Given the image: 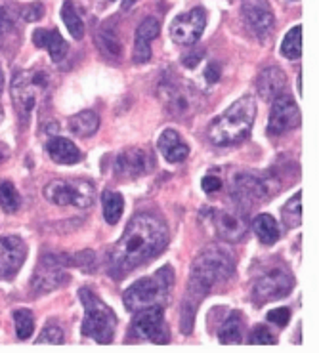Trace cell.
<instances>
[{
	"mask_svg": "<svg viewBox=\"0 0 319 353\" xmlns=\"http://www.w3.org/2000/svg\"><path fill=\"white\" fill-rule=\"evenodd\" d=\"M99 128V117L94 111H81L69 119V130L79 138H90Z\"/></svg>",
	"mask_w": 319,
	"mask_h": 353,
	"instance_id": "obj_24",
	"label": "cell"
},
{
	"mask_svg": "<svg viewBox=\"0 0 319 353\" xmlns=\"http://www.w3.org/2000/svg\"><path fill=\"white\" fill-rule=\"evenodd\" d=\"M67 281V273L56 256H44L33 275V288L37 292H52Z\"/></svg>",
	"mask_w": 319,
	"mask_h": 353,
	"instance_id": "obj_18",
	"label": "cell"
},
{
	"mask_svg": "<svg viewBox=\"0 0 319 353\" xmlns=\"http://www.w3.org/2000/svg\"><path fill=\"white\" fill-rule=\"evenodd\" d=\"M298 124H300V111L295 99L287 92L271 101L270 124H268L270 136H281L285 132L295 130Z\"/></svg>",
	"mask_w": 319,
	"mask_h": 353,
	"instance_id": "obj_14",
	"label": "cell"
},
{
	"mask_svg": "<svg viewBox=\"0 0 319 353\" xmlns=\"http://www.w3.org/2000/svg\"><path fill=\"white\" fill-rule=\"evenodd\" d=\"M266 319L270 321V323H273V325H278V327H287L289 321H291V312H289L287 307H278V310L268 312Z\"/></svg>",
	"mask_w": 319,
	"mask_h": 353,
	"instance_id": "obj_37",
	"label": "cell"
},
{
	"mask_svg": "<svg viewBox=\"0 0 319 353\" xmlns=\"http://www.w3.org/2000/svg\"><path fill=\"white\" fill-rule=\"evenodd\" d=\"M44 199L57 206L90 208L96 201V188L88 180H52L44 188Z\"/></svg>",
	"mask_w": 319,
	"mask_h": 353,
	"instance_id": "obj_7",
	"label": "cell"
},
{
	"mask_svg": "<svg viewBox=\"0 0 319 353\" xmlns=\"http://www.w3.org/2000/svg\"><path fill=\"white\" fill-rule=\"evenodd\" d=\"M300 199H302V195L296 193V195H293V197L289 199V203L283 206V223H285L289 230H296V228L300 225V220H302Z\"/></svg>",
	"mask_w": 319,
	"mask_h": 353,
	"instance_id": "obj_31",
	"label": "cell"
},
{
	"mask_svg": "<svg viewBox=\"0 0 319 353\" xmlns=\"http://www.w3.org/2000/svg\"><path fill=\"white\" fill-rule=\"evenodd\" d=\"M203 189H205V193H216V191H220L222 189V180L220 178H216V176H206L203 178Z\"/></svg>",
	"mask_w": 319,
	"mask_h": 353,
	"instance_id": "obj_40",
	"label": "cell"
},
{
	"mask_svg": "<svg viewBox=\"0 0 319 353\" xmlns=\"http://www.w3.org/2000/svg\"><path fill=\"white\" fill-rule=\"evenodd\" d=\"M102 203H104V218H106L107 223H115L121 220L124 210V199L121 193H115V191H106L104 197H102Z\"/></svg>",
	"mask_w": 319,
	"mask_h": 353,
	"instance_id": "obj_27",
	"label": "cell"
},
{
	"mask_svg": "<svg viewBox=\"0 0 319 353\" xmlns=\"http://www.w3.org/2000/svg\"><path fill=\"white\" fill-rule=\"evenodd\" d=\"M21 205V199L17 189L14 188L12 181H0V206L4 212H16Z\"/></svg>",
	"mask_w": 319,
	"mask_h": 353,
	"instance_id": "obj_32",
	"label": "cell"
},
{
	"mask_svg": "<svg viewBox=\"0 0 319 353\" xmlns=\"http://www.w3.org/2000/svg\"><path fill=\"white\" fill-rule=\"evenodd\" d=\"M168 245V231L159 218L151 214L134 216L123 237L109 254V273L113 279H123L130 271L138 270L139 265L151 262L155 256L163 252Z\"/></svg>",
	"mask_w": 319,
	"mask_h": 353,
	"instance_id": "obj_1",
	"label": "cell"
},
{
	"mask_svg": "<svg viewBox=\"0 0 319 353\" xmlns=\"http://www.w3.org/2000/svg\"><path fill=\"white\" fill-rule=\"evenodd\" d=\"M172 285H174V271L171 265H164L151 277H144L132 283L123 296L124 305L130 312H138V310H146L153 305L164 307V304L168 302Z\"/></svg>",
	"mask_w": 319,
	"mask_h": 353,
	"instance_id": "obj_4",
	"label": "cell"
},
{
	"mask_svg": "<svg viewBox=\"0 0 319 353\" xmlns=\"http://www.w3.org/2000/svg\"><path fill=\"white\" fill-rule=\"evenodd\" d=\"M256 90H258L262 99L273 101L278 96L285 94L287 74L279 67H266L256 79Z\"/></svg>",
	"mask_w": 319,
	"mask_h": 353,
	"instance_id": "obj_20",
	"label": "cell"
},
{
	"mask_svg": "<svg viewBox=\"0 0 319 353\" xmlns=\"http://www.w3.org/2000/svg\"><path fill=\"white\" fill-rule=\"evenodd\" d=\"M298 90L302 92V74H300V77H298Z\"/></svg>",
	"mask_w": 319,
	"mask_h": 353,
	"instance_id": "obj_44",
	"label": "cell"
},
{
	"mask_svg": "<svg viewBox=\"0 0 319 353\" xmlns=\"http://www.w3.org/2000/svg\"><path fill=\"white\" fill-rule=\"evenodd\" d=\"M82 305H84V321H82V336L92 338L98 344H111L117 330V315L107 304H104L90 288L82 287L79 290Z\"/></svg>",
	"mask_w": 319,
	"mask_h": 353,
	"instance_id": "obj_5",
	"label": "cell"
},
{
	"mask_svg": "<svg viewBox=\"0 0 319 353\" xmlns=\"http://www.w3.org/2000/svg\"><path fill=\"white\" fill-rule=\"evenodd\" d=\"M300 52H302V27L296 25L285 34L283 44H281V54L289 59H298Z\"/></svg>",
	"mask_w": 319,
	"mask_h": 353,
	"instance_id": "obj_29",
	"label": "cell"
},
{
	"mask_svg": "<svg viewBox=\"0 0 319 353\" xmlns=\"http://www.w3.org/2000/svg\"><path fill=\"white\" fill-rule=\"evenodd\" d=\"M8 157H10V148L4 143V141H0V165H2Z\"/></svg>",
	"mask_w": 319,
	"mask_h": 353,
	"instance_id": "obj_42",
	"label": "cell"
},
{
	"mask_svg": "<svg viewBox=\"0 0 319 353\" xmlns=\"http://www.w3.org/2000/svg\"><path fill=\"white\" fill-rule=\"evenodd\" d=\"M243 16L258 39L266 41L276 29V17L268 0H243Z\"/></svg>",
	"mask_w": 319,
	"mask_h": 353,
	"instance_id": "obj_16",
	"label": "cell"
},
{
	"mask_svg": "<svg viewBox=\"0 0 319 353\" xmlns=\"http://www.w3.org/2000/svg\"><path fill=\"white\" fill-rule=\"evenodd\" d=\"M61 17H64V23L69 29L71 37L77 39V41H81L82 37H84V23H82L81 16L77 14V8H75V4L71 0L64 2V6H61Z\"/></svg>",
	"mask_w": 319,
	"mask_h": 353,
	"instance_id": "obj_28",
	"label": "cell"
},
{
	"mask_svg": "<svg viewBox=\"0 0 319 353\" xmlns=\"http://www.w3.org/2000/svg\"><path fill=\"white\" fill-rule=\"evenodd\" d=\"M96 41L99 44V50H104L109 58H119L121 56V41H119V37L115 33L113 29H107V25H104L102 29L96 34Z\"/></svg>",
	"mask_w": 319,
	"mask_h": 353,
	"instance_id": "obj_30",
	"label": "cell"
},
{
	"mask_svg": "<svg viewBox=\"0 0 319 353\" xmlns=\"http://www.w3.org/2000/svg\"><path fill=\"white\" fill-rule=\"evenodd\" d=\"M256 119V101L253 96L238 99L209 126V140L218 148H231L249 138Z\"/></svg>",
	"mask_w": 319,
	"mask_h": 353,
	"instance_id": "obj_3",
	"label": "cell"
},
{
	"mask_svg": "<svg viewBox=\"0 0 319 353\" xmlns=\"http://www.w3.org/2000/svg\"><path fill=\"white\" fill-rule=\"evenodd\" d=\"M243 321L241 313L231 312L228 319L224 321L220 329V342L222 344H241L243 340Z\"/></svg>",
	"mask_w": 319,
	"mask_h": 353,
	"instance_id": "obj_26",
	"label": "cell"
},
{
	"mask_svg": "<svg viewBox=\"0 0 319 353\" xmlns=\"http://www.w3.org/2000/svg\"><path fill=\"white\" fill-rule=\"evenodd\" d=\"M159 151L163 153V157L172 163V165H178L182 161H186L189 155V145L186 141L182 140V136L176 130H164L161 136H159Z\"/></svg>",
	"mask_w": 319,
	"mask_h": 353,
	"instance_id": "obj_22",
	"label": "cell"
},
{
	"mask_svg": "<svg viewBox=\"0 0 319 353\" xmlns=\"http://www.w3.org/2000/svg\"><path fill=\"white\" fill-rule=\"evenodd\" d=\"M14 323H16V332L19 340H27L35 330V317L29 310H17L14 312Z\"/></svg>",
	"mask_w": 319,
	"mask_h": 353,
	"instance_id": "obj_33",
	"label": "cell"
},
{
	"mask_svg": "<svg viewBox=\"0 0 319 353\" xmlns=\"http://www.w3.org/2000/svg\"><path fill=\"white\" fill-rule=\"evenodd\" d=\"M159 96H161L163 103L166 105V111L172 117H180L182 119V117L193 115L195 109L199 107L195 88H191L189 84L180 83L176 79L161 83Z\"/></svg>",
	"mask_w": 319,
	"mask_h": 353,
	"instance_id": "obj_8",
	"label": "cell"
},
{
	"mask_svg": "<svg viewBox=\"0 0 319 353\" xmlns=\"http://www.w3.org/2000/svg\"><path fill=\"white\" fill-rule=\"evenodd\" d=\"M293 287H295V279L289 271L273 270L254 283L253 300L256 304L273 302L279 298H285L293 290Z\"/></svg>",
	"mask_w": 319,
	"mask_h": 353,
	"instance_id": "obj_10",
	"label": "cell"
},
{
	"mask_svg": "<svg viewBox=\"0 0 319 353\" xmlns=\"http://www.w3.org/2000/svg\"><path fill=\"white\" fill-rule=\"evenodd\" d=\"M50 77L41 69L33 71H21L12 81V101L16 107V113L19 117V123L27 124L29 117L39 105L42 96L48 94Z\"/></svg>",
	"mask_w": 319,
	"mask_h": 353,
	"instance_id": "obj_6",
	"label": "cell"
},
{
	"mask_svg": "<svg viewBox=\"0 0 319 353\" xmlns=\"http://www.w3.org/2000/svg\"><path fill=\"white\" fill-rule=\"evenodd\" d=\"M33 42L35 46L48 50L50 58H52V61H56V63L64 61L67 52H69L66 39L57 33V29H37L33 33Z\"/></svg>",
	"mask_w": 319,
	"mask_h": 353,
	"instance_id": "obj_21",
	"label": "cell"
},
{
	"mask_svg": "<svg viewBox=\"0 0 319 353\" xmlns=\"http://www.w3.org/2000/svg\"><path fill=\"white\" fill-rule=\"evenodd\" d=\"M249 344H256V345H273L278 344V340L273 338V334L270 332V329L266 325H258L254 327L253 334L249 338Z\"/></svg>",
	"mask_w": 319,
	"mask_h": 353,
	"instance_id": "obj_34",
	"label": "cell"
},
{
	"mask_svg": "<svg viewBox=\"0 0 319 353\" xmlns=\"http://www.w3.org/2000/svg\"><path fill=\"white\" fill-rule=\"evenodd\" d=\"M270 185L271 183L253 174H238L231 183V197L238 201L239 206L253 208L270 197Z\"/></svg>",
	"mask_w": 319,
	"mask_h": 353,
	"instance_id": "obj_11",
	"label": "cell"
},
{
	"mask_svg": "<svg viewBox=\"0 0 319 353\" xmlns=\"http://www.w3.org/2000/svg\"><path fill=\"white\" fill-rule=\"evenodd\" d=\"M161 31V25L155 17L144 19L134 34V50H132V59L134 63H148L151 59V42L155 41Z\"/></svg>",
	"mask_w": 319,
	"mask_h": 353,
	"instance_id": "obj_19",
	"label": "cell"
},
{
	"mask_svg": "<svg viewBox=\"0 0 319 353\" xmlns=\"http://www.w3.org/2000/svg\"><path fill=\"white\" fill-rule=\"evenodd\" d=\"M155 157L146 148H130L121 151L115 159V174L123 178H139L153 172Z\"/></svg>",
	"mask_w": 319,
	"mask_h": 353,
	"instance_id": "obj_13",
	"label": "cell"
},
{
	"mask_svg": "<svg viewBox=\"0 0 319 353\" xmlns=\"http://www.w3.org/2000/svg\"><path fill=\"white\" fill-rule=\"evenodd\" d=\"M64 330L56 325H48L41 332V338L37 340V344H64Z\"/></svg>",
	"mask_w": 319,
	"mask_h": 353,
	"instance_id": "obj_35",
	"label": "cell"
},
{
	"mask_svg": "<svg viewBox=\"0 0 319 353\" xmlns=\"http://www.w3.org/2000/svg\"><path fill=\"white\" fill-rule=\"evenodd\" d=\"M132 321V334L139 340H149L153 344H168V327L164 323V307L153 305L138 310Z\"/></svg>",
	"mask_w": 319,
	"mask_h": 353,
	"instance_id": "obj_9",
	"label": "cell"
},
{
	"mask_svg": "<svg viewBox=\"0 0 319 353\" xmlns=\"http://www.w3.org/2000/svg\"><path fill=\"white\" fill-rule=\"evenodd\" d=\"M2 90H4V73L0 69V98H2ZM2 119H4V109H2V103H0V123H2Z\"/></svg>",
	"mask_w": 319,
	"mask_h": 353,
	"instance_id": "obj_43",
	"label": "cell"
},
{
	"mask_svg": "<svg viewBox=\"0 0 319 353\" xmlns=\"http://www.w3.org/2000/svg\"><path fill=\"white\" fill-rule=\"evenodd\" d=\"M254 233L262 241L264 245H276L279 241V225L276 218L270 214H258L253 222Z\"/></svg>",
	"mask_w": 319,
	"mask_h": 353,
	"instance_id": "obj_25",
	"label": "cell"
},
{
	"mask_svg": "<svg viewBox=\"0 0 319 353\" xmlns=\"http://www.w3.org/2000/svg\"><path fill=\"white\" fill-rule=\"evenodd\" d=\"M220 77H222V67L218 61H211L209 63V67H206V71H205V79H206V83H218L220 81Z\"/></svg>",
	"mask_w": 319,
	"mask_h": 353,
	"instance_id": "obj_39",
	"label": "cell"
},
{
	"mask_svg": "<svg viewBox=\"0 0 319 353\" xmlns=\"http://www.w3.org/2000/svg\"><path fill=\"white\" fill-rule=\"evenodd\" d=\"M206 27V12L203 8H193L180 14L171 25V39L180 46H193Z\"/></svg>",
	"mask_w": 319,
	"mask_h": 353,
	"instance_id": "obj_12",
	"label": "cell"
},
{
	"mask_svg": "<svg viewBox=\"0 0 319 353\" xmlns=\"http://www.w3.org/2000/svg\"><path fill=\"white\" fill-rule=\"evenodd\" d=\"M12 31H16V25L12 21V16L6 12V8L0 6V48H2V44L6 42Z\"/></svg>",
	"mask_w": 319,
	"mask_h": 353,
	"instance_id": "obj_36",
	"label": "cell"
},
{
	"mask_svg": "<svg viewBox=\"0 0 319 353\" xmlns=\"http://www.w3.org/2000/svg\"><path fill=\"white\" fill-rule=\"evenodd\" d=\"M46 151H48L50 159L57 165H77L82 161L81 149L77 148L71 140L59 138V136L52 138L46 143Z\"/></svg>",
	"mask_w": 319,
	"mask_h": 353,
	"instance_id": "obj_23",
	"label": "cell"
},
{
	"mask_svg": "<svg viewBox=\"0 0 319 353\" xmlns=\"http://www.w3.org/2000/svg\"><path fill=\"white\" fill-rule=\"evenodd\" d=\"M44 14V6L41 2H33V4H27L21 8V17L25 21H39Z\"/></svg>",
	"mask_w": 319,
	"mask_h": 353,
	"instance_id": "obj_38",
	"label": "cell"
},
{
	"mask_svg": "<svg viewBox=\"0 0 319 353\" xmlns=\"http://www.w3.org/2000/svg\"><path fill=\"white\" fill-rule=\"evenodd\" d=\"M235 260L228 248L222 245H213L201 250L191 263V275H189L188 294L182 305V329L189 332L188 323H193L197 305L205 298L216 285H220L233 275Z\"/></svg>",
	"mask_w": 319,
	"mask_h": 353,
	"instance_id": "obj_2",
	"label": "cell"
},
{
	"mask_svg": "<svg viewBox=\"0 0 319 353\" xmlns=\"http://www.w3.org/2000/svg\"><path fill=\"white\" fill-rule=\"evenodd\" d=\"M201 58H203V50H199L195 56H193V54H189V56H184V59H182V61H184V65L188 67V69H193V67L199 65Z\"/></svg>",
	"mask_w": 319,
	"mask_h": 353,
	"instance_id": "obj_41",
	"label": "cell"
},
{
	"mask_svg": "<svg viewBox=\"0 0 319 353\" xmlns=\"http://www.w3.org/2000/svg\"><path fill=\"white\" fill-rule=\"evenodd\" d=\"M211 223L224 243H239L246 235V220L243 214L231 210H211Z\"/></svg>",
	"mask_w": 319,
	"mask_h": 353,
	"instance_id": "obj_17",
	"label": "cell"
},
{
	"mask_svg": "<svg viewBox=\"0 0 319 353\" xmlns=\"http://www.w3.org/2000/svg\"><path fill=\"white\" fill-rule=\"evenodd\" d=\"M27 258V245L17 235L0 237V279L12 281Z\"/></svg>",
	"mask_w": 319,
	"mask_h": 353,
	"instance_id": "obj_15",
	"label": "cell"
}]
</instances>
